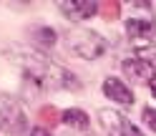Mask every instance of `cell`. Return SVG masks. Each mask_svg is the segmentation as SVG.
<instances>
[{"instance_id": "cell-10", "label": "cell", "mask_w": 156, "mask_h": 136, "mask_svg": "<svg viewBox=\"0 0 156 136\" xmlns=\"http://www.w3.org/2000/svg\"><path fill=\"white\" fill-rule=\"evenodd\" d=\"M61 121L71 129H78V131H86L88 129V113L81 111V109H68L61 113Z\"/></svg>"}, {"instance_id": "cell-2", "label": "cell", "mask_w": 156, "mask_h": 136, "mask_svg": "<svg viewBox=\"0 0 156 136\" xmlns=\"http://www.w3.org/2000/svg\"><path fill=\"white\" fill-rule=\"evenodd\" d=\"M28 119L20 103L8 93H0V136H25Z\"/></svg>"}, {"instance_id": "cell-3", "label": "cell", "mask_w": 156, "mask_h": 136, "mask_svg": "<svg viewBox=\"0 0 156 136\" xmlns=\"http://www.w3.org/2000/svg\"><path fill=\"white\" fill-rule=\"evenodd\" d=\"M68 48L76 55L86 58V61H96V58H101L106 53V41L98 33L88 30V28H73L68 33Z\"/></svg>"}, {"instance_id": "cell-14", "label": "cell", "mask_w": 156, "mask_h": 136, "mask_svg": "<svg viewBox=\"0 0 156 136\" xmlns=\"http://www.w3.org/2000/svg\"><path fill=\"white\" fill-rule=\"evenodd\" d=\"M139 58H141L144 63H149L154 71H156V48H146V51H141V53H139Z\"/></svg>"}, {"instance_id": "cell-12", "label": "cell", "mask_w": 156, "mask_h": 136, "mask_svg": "<svg viewBox=\"0 0 156 136\" xmlns=\"http://www.w3.org/2000/svg\"><path fill=\"white\" fill-rule=\"evenodd\" d=\"M98 15L103 20H116V18L121 15V3H116V0H108V3H98Z\"/></svg>"}, {"instance_id": "cell-8", "label": "cell", "mask_w": 156, "mask_h": 136, "mask_svg": "<svg viewBox=\"0 0 156 136\" xmlns=\"http://www.w3.org/2000/svg\"><path fill=\"white\" fill-rule=\"evenodd\" d=\"M103 93H106V98H111L113 103H121V106H131L133 103V91L121 78H106L103 81Z\"/></svg>"}, {"instance_id": "cell-4", "label": "cell", "mask_w": 156, "mask_h": 136, "mask_svg": "<svg viewBox=\"0 0 156 136\" xmlns=\"http://www.w3.org/2000/svg\"><path fill=\"white\" fill-rule=\"evenodd\" d=\"M98 121L103 126L106 136H144V131H139L123 113L113 111V109H101L98 111Z\"/></svg>"}, {"instance_id": "cell-13", "label": "cell", "mask_w": 156, "mask_h": 136, "mask_svg": "<svg viewBox=\"0 0 156 136\" xmlns=\"http://www.w3.org/2000/svg\"><path fill=\"white\" fill-rule=\"evenodd\" d=\"M141 119H144V123L149 126L151 131H156V109H144L141 111Z\"/></svg>"}, {"instance_id": "cell-5", "label": "cell", "mask_w": 156, "mask_h": 136, "mask_svg": "<svg viewBox=\"0 0 156 136\" xmlns=\"http://www.w3.org/2000/svg\"><path fill=\"white\" fill-rule=\"evenodd\" d=\"M126 35H129V41L146 51V48H156V25L151 20H141V18H129V23H126Z\"/></svg>"}, {"instance_id": "cell-7", "label": "cell", "mask_w": 156, "mask_h": 136, "mask_svg": "<svg viewBox=\"0 0 156 136\" xmlns=\"http://www.w3.org/2000/svg\"><path fill=\"white\" fill-rule=\"evenodd\" d=\"M58 8H61V13L66 18H71V20H88V18H93L96 13H98V5L91 3V0H63V3H58Z\"/></svg>"}, {"instance_id": "cell-1", "label": "cell", "mask_w": 156, "mask_h": 136, "mask_svg": "<svg viewBox=\"0 0 156 136\" xmlns=\"http://www.w3.org/2000/svg\"><path fill=\"white\" fill-rule=\"evenodd\" d=\"M18 63H20L23 73H25L23 81L35 83L41 88H73V91L81 88V83H78V78L73 73H68L66 68L48 61L41 53H20Z\"/></svg>"}, {"instance_id": "cell-9", "label": "cell", "mask_w": 156, "mask_h": 136, "mask_svg": "<svg viewBox=\"0 0 156 136\" xmlns=\"http://www.w3.org/2000/svg\"><path fill=\"white\" fill-rule=\"evenodd\" d=\"M30 41L38 45V48H53L55 41H58V33L53 28H45V25H38L30 30Z\"/></svg>"}, {"instance_id": "cell-15", "label": "cell", "mask_w": 156, "mask_h": 136, "mask_svg": "<svg viewBox=\"0 0 156 136\" xmlns=\"http://www.w3.org/2000/svg\"><path fill=\"white\" fill-rule=\"evenodd\" d=\"M30 136H51V134H48L45 129H41V126H38V129H33V131H30Z\"/></svg>"}, {"instance_id": "cell-6", "label": "cell", "mask_w": 156, "mask_h": 136, "mask_svg": "<svg viewBox=\"0 0 156 136\" xmlns=\"http://www.w3.org/2000/svg\"><path fill=\"white\" fill-rule=\"evenodd\" d=\"M123 68V73L129 76V78L133 83H146V86H151L156 81V71L149 66V63H144L141 58H126V61L121 63Z\"/></svg>"}, {"instance_id": "cell-11", "label": "cell", "mask_w": 156, "mask_h": 136, "mask_svg": "<svg viewBox=\"0 0 156 136\" xmlns=\"http://www.w3.org/2000/svg\"><path fill=\"white\" fill-rule=\"evenodd\" d=\"M38 123H41V129H55L58 123H61V113L58 109L53 106H43V109H38Z\"/></svg>"}]
</instances>
